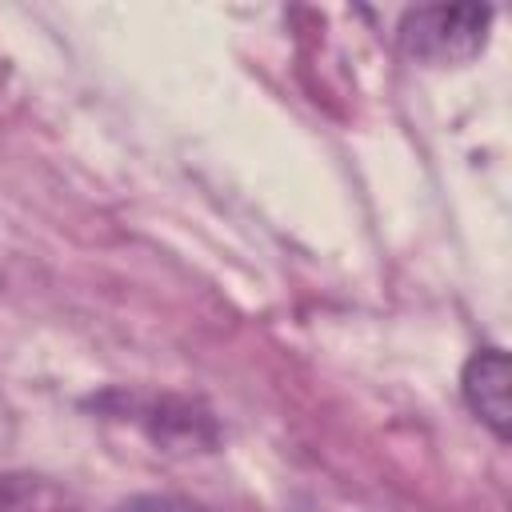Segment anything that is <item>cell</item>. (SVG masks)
I'll return each instance as SVG.
<instances>
[{
  "label": "cell",
  "mask_w": 512,
  "mask_h": 512,
  "mask_svg": "<svg viewBox=\"0 0 512 512\" xmlns=\"http://www.w3.org/2000/svg\"><path fill=\"white\" fill-rule=\"evenodd\" d=\"M116 512H204V508H196L192 500H180V496H132Z\"/></svg>",
  "instance_id": "277c9868"
},
{
  "label": "cell",
  "mask_w": 512,
  "mask_h": 512,
  "mask_svg": "<svg viewBox=\"0 0 512 512\" xmlns=\"http://www.w3.org/2000/svg\"><path fill=\"white\" fill-rule=\"evenodd\" d=\"M0 512H76V504L48 476L4 472L0 476Z\"/></svg>",
  "instance_id": "3957f363"
},
{
  "label": "cell",
  "mask_w": 512,
  "mask_h": 512,
  "mask_svg": "<svg viewBox=\"0 0 512 512\" xmlns=\"http://www.w3.org/2000/svg\"><path fill=\"white\" fill-rule=\"evenodd\" d=\"M492 8L476 4H432V8H412L400 20V48L412 60L448 68V64H468L480 56L488 40Z\"/></svg>",
  "instance_id": "6da1fadb"
},
{
  "label": "cell",
  "mask_w": 512,
  "mask_h": 512,
  "mask_svg": "<svg viewBox=\"0 0 512 512\" xmlns=\"http://www.w3.org/2000/svg\"><path fill=\"white\" fill-rule=\"evenodd\" d=\"M460 392L468 408L500 436L508 440V356L500 348H480L468 356Z\"/></svg>",
  "instance_id": "7a4b0ae2"
}]
</instances>
